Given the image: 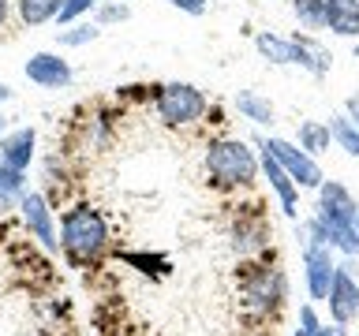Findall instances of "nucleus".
<instances>
[{"mask_svg": "<svg viewBox=\"0 0 359 336\" xmlns=\"http://www.w3.org/2000/svg\"><path fill=\"white\" fill-rule=\"evenodd\" d=\"M330 142H333L330 123H322V120H303L299 123V150H307L311 157H318V153L330 150Z\"/></svg>", "mask_w": 359, "mask_h": 336, "instance_id": "nucleus-15", "label": "nucleus"}, {"mask_svg": "<svg viewBox=\"0 0 359 336\" xmlns=\"http://www.w3.org/2000/svg\"><path fill=\"white\" fill-rule=\"evenodd\" d=\"M60 246L72 262H97L109 251V224L97 209L75 206L60 217Z\"/></svg>", "mask_w": 359, "mask_h": 336, "instance_id": "nucleus-1", "label": "nucleus"}, {"mask_svg": "<svg viewBox=\"0 0 359 336\" xmlns=\"http://www.w3.org/2000/svg\"><path fill=\"white\" fill-rule=\"evenodd\" d=\"M344 112H348V116L355 120V127H359V94H352V97L344 101Z\"/></svg>", "mask_w": 359, "mask_h": 336, "instance_id": "nucleus-25", "label": "nucleus"}, {"mask_svg": "<svg viewBox=\"0 0 359 336\" xmlns=\"http://www.w3.org/2000/svg\"><path fill=\"white\" fill-rule=\"evenodd\" d=\"M64 0H19V19L27 27H41V22H53L60 15Z\"/></svg>", "mask_w": 359, "mask_h": 336, "instance_id": "nucleus-17", "label": "nucleus"}, {"mask_svg": "<svg viewBox=\"0 0 359 336\" xmlns=\"http://www.w3.org/2000/svg\"><path fill=\"white\" fill-rule=\"evenodd\" d=\"M206 112V94L191 83H168L157 90V116H161L168 127H187V123L202 120Z\"/></svg>", "mask_w": 359, "mask_h": 336, "instance_id": "nucleus-4", "label": "nucleus"}, {"mask_svg": "<svg viewBox=\"0 0 359 336\" xmlns=\"http://www.w3.org/2000/svg\"><path fill=\"white\" fill-rule=\"evenodd\" d=\"M325 30L359 38V0H325Z\"/></svg>", "mask_w": 359, "mask_h": 336, "instance_id": "nucleus-13", "label": "nucleus"}, {"mask_svg": "<svg viewBox=\"0 0 359 336\" xmlns=\"http://www.w3.org/2000/svg\"><path fill=\"white\" fill-rule=\"evenodd\" d=\"M355 60H359V45H355Z\"/></svg>", "mask_w": 359, "mask_h": 336, "instance_id": "nucleus-29", "label": "nucleus"}, {"mask_svg": "<svg viewBox=\"0 0 359 336\" xmlns=\"http://www.w3.org/2000/svg\"><path fill=\"white\" fill-rule=\"evenodd\" d=\"M11 97V86H4V83H0V101H8Z\"/></svg>", "mask_w": 359, "mask_h": 336, "instance_id": "nucleus-28", "label": "nucleus"}, {"mask_svg": "<svg viewBox=\"0 0 359 336\" xmlns=\"http://www.w3.org/2000/svg\"><path fill=\"white\" fill-rule=\"evenodd\" d=\"M19 213H22L27 232L45 246V251H56V246H60V239H56L53 206H49V198H45V195H38V190H27V195L19 198Z\"/></svg>", "mask_w": 359, "mask_h": 336, "instance_id": "nucleus-7", "label": "nucleus"}, {"mask_svg": "<svg viewBox=\"0 0 359 336\" xmlns=\"http://www.w3.org/2000/svg\"><path fill=\"white\" fill-rule=\"evenodd\" d=\"M236 108H240V116L251 120V123H273L277 120L273 105H269L262 94H255V90H240V94H236Z\"/></svg>", "mask_w": 359, "mask_h": 336, "instance_id": "nucleus-14", "label": "nucleus"}, {"mask_svg": "<svg viewBox=\"0 0 359 336\" xmlns=\"http://www.w3.org/2000/svg\"><path fill=\"white\" fill-rule=\"evenodd\" d=\"M22 195H27V172H19V168H8L4 161H0V209L19 206Z\"/></svg>", "mask_w": 359, "mask_h": 336, "instance_id": "nucleus-16", "label": "nucleus"}, {"mask_svg": "<svg viewBox=\"0 0 359 336\" xmlns=\"http://www.w3.org/2000/svg\"><path fill=\"white\" fill-rule=\"evenodd\" d=\"M258 157L240 139H217L206 146V172L221 187H251L258 176Z\"/></svg>", "mask_w": 359, "mask_h": 336, "instance_id": "nucleus-2", "label": "nucleus"}, {"mask_svg": "<svg viewBox=\"0 0 359 336\" xmlns=\"http://www.w3.org/2000/svg\"><path fill=\"white\" fill-rule=\"evenodd\" d=\"M348 269H352V265H337L330 299H325L330 318H333L337 325H352V321L359 318V284L352 280V273H348Z\"/></svg>", "mask_w": 359, "mask_h": 336, "instance_id": "nucleus-8", "label": "nucleus"}, {"mask_svg": "<svg viewBox=\"0 0 359 336\" xmlns=\"http://www.w3.org/2000/svg\"><path fill=\"white\" fill-rule=\"evenodd\" d=\"M34 146H38V134L34 127H15L8 131L4 139H0V161L8 168H19V172H27L30 161H34Z\"/></svg>", "mask_w": 359, "mask_h": 336, "instance_id": "nucleus-12", "label": "nucleus"}, {"mask_svg": "<svg viewBox=\"0 0 359 336\" xmlns=\"http://www.w3.org/2000/svg\"><path fill=\"white\" fill-rule=\"evenodd\" d=\"M243 291H247V302H251V307L269 310L285 299V276H280L277 269H255V276L247 280Z\"/></svg>", "mask_w": 359, "mask_h": 336, "instance_id": "nucleus-11", "label": "nucleus"}, {"mask_svg": "<svg viewBox=\"0 0 359 336\" xmlns=\"http://www.w3.org/2000/svg\"><path fill=\"white\" fill-rule=\"evenodd\" d=\"M303 273H307V295H311L314 302H325V299H330L333 273H337L333 246L303 243Z\"/></svg>", "mask_w": 359, "mask_h": 336, "instance_id": "nucleus-6", "label": "nucleus"}, {"mask_svg": "<svg viewBox=\"0 0 359 336\" xmlns=\"http://www.w3.org/2000/svg\"><path fill=\"white\" fill-rule=\"evenodd\" d=\"M131 11H128V4H120V0H112V4H105V8H97V27H109V22H123Z\"/></svg>", "mask_w": 359, "mask_h": 336, "instance_id": "nucleus-22", "label": "nucleus"}, {"mask_svg": "<svg viewBox=\"0 0 359 336\" xmlns=\"http://www.w3.org/2000/svg\"><path fill=\"white\" fill-rule=\"evenodd\" d=\"M4 19H8V0H0V27H4Z\"/></svg>", "mask_w": 359, "mask_h": 336, "instance_id": "nucleus-26", "label": "nucleus"}, {"mask_svg": "<svg viewBox=\"0 0 359 336\" xmlns=\"http://www.w3.org/2000/svg\"><path fill=\"white\" fill-rule=\"evenodd\" d=\"M269 153L277 157L280 164H285V172L296 179L299 187H311V190H318L325 183V172L318 168V161L307 153V150H299V142H288V139H266L262 142Z\"/></svg>", "mask_w": 359, "mask_h": 336, "instance_id": "nucleus-5", "label": "nucleus"}, {"mask_svg": "<svg viewBox=\"0 0 359 336\" xmlns=\"http://www.w3.org/2000/svg\"><path fill=\"white\" fill-rule=\"evenodd\" d=\"M255 49L266 56L269 64H299V67H307L311 75H325L330 71V52L322 49L318 41H311V38H280V34H258L255 38Z\"/></svg>", "mask_w": 359, "mask_h": 336, "instance_id": "nucleus-3", "label": "nucleus"}, {"mask_svg": "<svg viewBox=\"0 0 359 336\" xmlns=\"http://www.w3.org/2000/svg\"><path fill=\"white\" fill-rule=\"evenodd\" d=\"M299 27L307 30H325V0H292Z\"/></svg>", "mask_w": 359, "mask_h": 336, "instance_id": "nucleus-19", "label": "nucleus"}, {"mask_svg": "<svg viewBox=\"0 0 359 336\" xmlns=\"http://www.w3.org/2000/svg\"><path fill=\"white\" fill-rule=\"evenodd\" d=\"M97 34H101L97 22H83V19H79V22H72L67 30H56V41L67 45V49H79V45H90Z\"/></svg>", "mask_w": 359, "mask_h": 336, "instance_id": "nucleus-20", "label": "nucleus"}, {"mask_svg": "<svg viewBox=\"0 0 359 336\" xmlns=\"http://www.w3.org/2000/svg\"><path fill=\"white\" fill-rule=\"evenodd\" d=\"M292 336H348L344 332V325H314V329H307V325H299V329L296 332H292Z\"/></svg>", "mask_w": 359, "mask_h": 336, "instance_id": "nucleus-23", "label": "nucleus"}, {"mask_svg": "<svg viewBox=\"0 0 359 336\" xmlns=\"http://www.w3.org/2000/svg\"><path fill=\"white\" fill-rule=\"evenodd\" d=\"M168 4L187 11V15H202V11H206V0H168Z\"/></svg>", "mask_w": 359, "mask_h": 336, "instance_id": "nucleus-24", "label": "nucleus"}, {"mask_svg": "<svg viewBox=\"0 0 359 336\" xmlns=\"http://www.w3.org/2000/svg\"><path fill=\"white\" fill-rule=\"evenodd\" d=\"M4 134H8V116L0 112V139H4Z\"/></svg>", "mask_w": 359, "mask_h": 336, "instance_id": "nucleus-27", "label": "nucleus"}, {"mask_svg": "<svg viewBox=\"0 0 359 336\" xmlns=\"http://www.w3.org/2000/svg\"><path fill=\"white\" fill-rule=\"evenodd\" d=\"M330 131H333V142L341 146L344 153L359 157V127H355V120L348 116V112H337V116L330 120Z\"/></svg>", "mask_w": 359, "mask_h": 336, "instance_id": "nucleus-18", "label": "nucleus"}, {"mask_svg": "<svg viewBox=\"0 0 359 336\" xmlns=\"http://www.w3.org/2000/svg\"><path fill=\"white\" fill-rule=\"evenodd\" d=\"M258 164H262V176L269 179L273 195L280 198V209H285V217L296 220V213H299V183L285 172V164H280L277 157L266 150V146H262V157H258Z\"/></svg>", "mask_w": 359, "mask_h": 336, "instance_id": "nucleus-9", "label": "nucleus"}, {"mask_svg": "<svg viewBox=\"0 0 359 336\" xmlns=\"http://www.w3.org/2000/svg\"><path fill=\"white\" fill-rule=\"evenodd\" d=\"M90 11H97V0H64L56 22H60V27H72V22H79L83 15H90Z\"/></svg>", "mask_w": 359, "mask_h": 336, "instance_id": "nucleus-21", "label": "nucleus"}, {"mask_svg": "<svg viewBox=\"0 0 359 336\" xmlns=\"http://www.w3.org/2000/svg\"><path fill=\"white\" fill-rule=\"evenodd\" d=\"M22 71H27V78L41 90H64L72 83V64L56 52H34Z\"/></svg>", "mask_w": 359, "mask_h": 336, "instance_id": "nucleus-10", "label": "nucleus"}]
</instances>
